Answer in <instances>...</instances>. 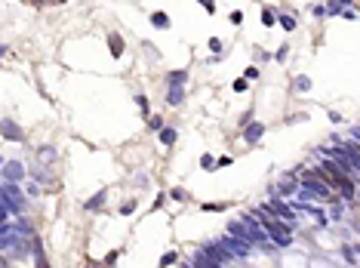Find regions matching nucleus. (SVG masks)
I'll list each match as a JSON object with an SVG mask.
<instances>
[{
    "label": "nucleus",
    "instance_id": "9",
    "mask_svg": "<svg viewBox=\"0 0 360 268\" xmlns=\"http://www.w3.org/2000/svg\"><path fill=\"white\" fill-rule=\"evenodd\" d=\"M108 50H111V56H114V59H120V56H123L126 43H123V37H120V34H108Z\"/></svg>",
    "mask_w": 360,
    "mask_h": 268
},
{
    "label": "nucleus",
    "instance_id": "26",
    "mask_svg": "<svg viewBox=\"0 0 360 268\" xmlns=\"http://www.w3.org/2000/svg\"><path fill=\"white\" fill-rule=\"evenodd\" d=\"M228 209V204H203V213H222Z\"/></svg>",
    "mask_w": 360,
    "mask_h": 268
},
{
    "label": "nucleus",
    "instance_id": "30",
    "mask_svg": "<svg viewBox=\"0 0 360 268\" xmlns=\"http://www.w3.org/2000/svg\"><path fill=\"white\" fill-rule=\"evenodd\" d=\"M117 259H120V253H117V250H111V253L105 256V265H117Z\"/></svg>",
    "mask_w": 360,
    "mask_h": 268
},
{
    "label": "nucleus",
    "instance_id": "10",
    "mask_svg": "<svg viewBox=\"0 0 360 268\" xmlns=\"http://www.w3.org/2000/svg\"><path fill=\"white\" fill-rule=\"evenodd\" d=\"M228 235L249 238V231H247V222H243V219H231V222H228Z\"/></svg>",
    "mask_w": 360,
    "mask_h": 268
},
{
    "label": "nucleus",
    "instance_id": "28",
    "mask_svg": "<svg viewBox=\"0 0 360 268\" xmlns=\"http://www.w3.org/2000/svg\"><path fill=\"white\" fill-rule=\"evenodd\" d=\"M133 213H136V201H126L120 207V216H133Z\"/></svg>",
    "mask_w": 360,
    "mask_h": 268
},
{
    "label": "nucleus",
    "instance_id": "35",
    "mask_svg": "<svg viewBox=\"0 0 360 268\" xmlns=\"http://www.w3.org/2000/svg\"><path fill=\"white\" fill-rule=\"evenodd\" d=\"M231 164H234V157H228V154L219 157V167H231Z\"/></svg>",
    "mask_w": 360,
    "mask_h": 268
},
{
    "label": "nucleus",
    "instance_id": "34",
    "mask_svg": "<svg viewBox=\"0 0 360 268\" xmlns=\"http://www.w3.org/2000/svg\"><path fill=\"white\" fill-rule=\"evenodd\" d=\"M286 56H289V50H286V46H280V50H277V53H274V59H277V62H283V59H286Z\"/></svg>",
    "mask_w": 360,
    "mask_h": 268
},
{
    "label": "nucleus",
    "instance_id": "36",
    "mask_svg": "<svg viewBox=\"0 0 360 268\" xmlns=\"http://www.w3.org/2000/svg\"><path fill=\"white\" fill-rule=\"evenodd\" d=\"M243 77H249V80H255V77H259V68H252V65H249V68H247V74H243Z\"/></svg>",
    "mask_w": 360,
    "mask_h": 268
},
{
    "label": "nucleus",
    "instance_id": "37",
    "mask_svg": "<svg viewBox=\"0 0 360 268\" xmlns=\"http://www.w3.org/2000/svg\"><path fill=\"white\" fill-rule=\"evenodd\" d=\"M247 123H252V111H243V118H240V126H247Z\"/></svg>",
    "mask_w": 360,
    "mask_h": 268
},
{
    "label": "nucleus",
    "instance_id": "29",
    "mask_svg": "<svg viewBox=\"0 0 360 268\" xmlns=\"http://www.w3.org/2000/svg\"><path fill=\"white\" fill-rule=\"evenodd\" d=\"M210 50H213V56H222V40H219V37H210Z\"/></svg>",
    "mask_w": 360,
    "mask_h": 268
},
{
    "label": "nucleus",
    "instance_id": "15",
    "mask_svg": "<svg viewBox=\"0 0 360 268\" xmlns=\"http://www.w3.org/2000/svg\"><path fill=\"white\" fill-rule=\"evenodd\" d=\"M277 16H280V13H277V9H271V6H265V9H262V25H265V28H271V25H277Z\"/></svg>",
    "mask_w": 360,
    "mask_h": 268
},
{
    "label": "nucleus",
    "instance_id": "8",
    "mask_svg": "<svg viewBox=\"0 0 360 268\" xmlns=\"http://www.w3.org/2000/svg\"><path fill=\"white\" fill-rule=\"evenodd\" d=\"M105 197H108V191H105V188H99V194H92L89 201H86V207H83V209H86V213H99V209L105 207Z\"/></svg>",
    "mask_w": 360,
    "mask_h": 268
},
{
    "label": "nucleus",
    "instance_id": "16",
    "mask_svg": "<svg viewBox=\"0 0 360 268\" xmlns=\"http://www.w3.org/2000/svg\"><path fill=\"white\" fill-rule=\"evenodd\" d=\"M342 259L348 265H357V247H351V243H342Z\"/></svg>",
    "mask_w": 360,
    "mask_h": 268
},
{
    "label": "nucleus",
    "instance_id": "19",
    "mask_svg": "<svg viewBox=\"0 0 360 268\" xmlns=\"http://www.w3.org/2000/svg\"><path fill=\"white\" fill-rule=\"evenodd\" d=\"M219 167V157H213V154H203L200 157V170H206V173H213Z\"/></svg>",
    "mask_w": 360,
    "mask_h": 268
},
{
    "label": "nucleus",
    "instance_id": "12",
    "mask_svg": "<svg viewBox=\"0 0 360 268\" xmlns=\"http://www.w3.org/2000/svg\"><path fill=\"white\" fill-rule=\"evenodd\" d=\"M289 87H293V92H308V89H311V77H308V74H296Z\"/></svg>",
    "mask_w": 360,
    "mask_h": 268
},
{
    "label": "nucleus",
    "instance_id": "22",
    "mask_svg": "<svg viewBox=\"0 0 360 268\" xmlns=\"http://www.w3.org/2000/svg\"><path fill=\"white\" fill-rule=\"evenodd\" d=\"M231 89H234V92H247L249 89V77H237L234 84H231Z\"/></svg>",
    "mask_w": 360,
    "mask_h": 268
},
{
    "label": "nucleus",
    "instance_id": "5",
    "mask_svg": "<svg viewBox=\"0 0 360 268\" xmlns=\"http://www.w3.org/2000/svg\"><path fill=\"white\" fill-rule=\"evenodd\" d=\"M262 136H265V123H247V126H243V142H247V145H259L262 142Z\"/></svg>",
    "mask_w": 360,
    "mask_h": 268
},
{
    "label": "nucleus",
    "instance_id": "33",
    "mask_svg": "<svg viewBox=\"0 0 360 268\" xmlns=\"http://www.w3.org/2000/svg\"><path fill=\"white\" fill-rule=\"evenodd\" d=\"M200 3H203V9H206V13H210V16L216 13V0H200Z\"/></svg>",
    "mask_w": 360,
    "mask_h": 268
},
{
    "label": "nucleus",
    "instance_id": "2",
    "mask_svg": "<svg viewBox=\"0 0 360 268\" xmlns=\"http://www.w3.org/2000/svg\"><path fill=\"white\" fill-rule=\"evenodd\" d=\"M332 197V185L317 179L314 173H305V176L299 179V194L296 201H330Z\"/></svg>",
    "mask_w": 360,
    "mask_h": 268
},
{
    "label": "nucleus",
    "instance_id": "32",
    "mask_svg": "<svg viewBox=\"0 0 360 268\" xmlns=\"http://www.w3.org/2000/svg\"><path fill=\"white\" fill-rule=\"evenodd\" d=\"M169 197H172V201H185V197H188V194H185L182 188H172V191H169Z\"/></svg>",
    "mask_w": 360,
    "mask_h": 268
},
{
    "label": "nucleus",
    "instance_id": "4",
    "mask_svg": "<svg viewBox=\"0 0 360 268\" xmlns=\"http://www.w3.org/2000/svg\"><path fill=\"white\" fill-rule=\"evenodd\" d=\"M0 176L3 179H13V182H22L28 176V170H25V164H22V160H3V167H0Z\"/></svg>",
    "mask_w": 360,
    "mask_h": 268
},
{
    "label": "nucleus",
    "instance_id": "21",
    "mask_svg": "<svg viewBox=\"0 0 360 268\" xmlns=\"http://www.w3.org/2000/svg\"><path fill=\"white\" fill-rule=\"evenodd\" d=\"M342 216H345V204H332L330 207V219L332 222H342Z\"/></svg>",
    "mask_w": 360,
    "mask_h": 268
},
{
    "label": "nucleus",
    "instance_id": "18",
    "mask_svg": "<svg viewBox=\"0 0 360 268\" xmlns=\"http://www.w3.org/2000/svg\"><path fill=\"white\" fill-rule=\"evenodd\" d=\"M277 22H280V28H283V31H296V25H299L296 16H289V13H280V16H277Z\"/></svg>",
    "mask_w": 360,
    "mask_h": 268
},
{
    "label": "nucleus",
    "instance_id": "1",
    "mask_svg": "<svg viewBox=\"0 0 360 268\" xmlns=\"http://www.w3.org/2000/svg\"><path fill=\"white\" fill-rule=\"evenodd\" d=\"M234 262V253H231L222 240H210V243H200V250L191 253V259L185 265L191 268H222Z\"/></svg>",
    "mask_w": 360,
    "mask_h": 268
},
{
    "label": "nucleus",
    "instance_id": "24",
    "mask_svg": "<svg viewBox=\"0 0 360 268\" xmlns=\"http://www.w3.org/2000/svg\"><path fill=\"white\" fill-rule=\"evenodd\" d=\"M136 105L142 108V114H148V111H151V102H148V96H142V92H136Z\"/></svg>",
    "mask_w": 360,
    "mask_h": 268
},
{
    "label": "nucleus",
    "instance_id": "13",
    "mask_svg": "<svg viewBox=\"0 0 360 268\" xmlns=\"http://www.w3.org/2000/svg\"><path fill=\"white\" fill-rule=\"evenodd\" d=\"M166 84L185 87V84H188V71H185V68H179V71H169V74H166Z\"/></svg>",
    "mask_w": 360,
    "mask_h": 268
},
{
    "label": "nucleus",
    "instance_id": "3",
    "mask_svg": "<svg viewBox=\"0 0 360 268\" xmlns=\"http://www.w3.org/2000/svg\"><path fill=\"white\" fill-rule=\"evenodd\" d=\"M222 243H225L231 253H234V259H237V262L249 259L252 250H255V243H252L249 238H237V235H225V238H222Z\"/></svg>",
    "mask_w": 360,
    "mask_h": 268
},
{
    "label": "nucleus",
    "instance_id": "14",
    "mask_svg": "<svg viewBox=\"0 0 360 268\" xmlns=\"http://www.w3.org/2000/svg\"><path fill=\"white\" fill-rule=\"evenodd\" d=\"M157 136H160V142H164V145H176V139H179V133L172 130V126H164V130H157Z\"/></svg>",
    "mask_w": 360,
    "mask_h": 268
},
{
    "label": "nucleus",
    "instance_id": "17",
    "mask_svg": "<svg viewBox=\"0 0 360 268\" xmlns=\"http://www.w3.org/2000/svg\"><path fill=\"white\" fill-rule=\"evenodd\" d=\"M176 262H179V253H176V250H166V253L157 259V265H160V268H169V265H176Z\"/></svg>",
    "mask_w": 360,
    "mask_h": 268
},
{
    "label": "nucleus",
    "instance_id": "25",
    "mask_svg": "<svg viewBox=\"0 0 360 268\" xmlns=\"http://www.w3.org/2000/svg\"><path fill=\"white\" fill-rule=\"evenodd\" d=\"M148 126H151V130H164V118H160V114H151V118H148Z\"/></svg>",
    "mask_w": 360,
    "mask_h": 268
},
{
    "label": "nucleus",
    "instance_id": "27",
    "mask_svg": "<svg viewBox=\"0 0 360 268\" xmlns=\"http://www.w3.org/2000/svg\"><path fill=\"white\" fill-rule=\"evenodd\" d=\"M342 19H348V22H354V19H360V13L354 6H348V9H342Z\"/></svg>",
    "mask_w": 360,
    "mask_h": 268
},
{
    "label": "nucleus",
    "instance_id": "31",
    "mask_svg": "<svg viewBox=\"0 0 360 268\" xmlns=\"http://www.w3.org/2000/svg\"><path fill=\"white\" fill-rule=\"evenodd\" d=\"M228 19H231V25H240V22H243V13H240V9H234Z\"/></svg>",
    "mask_w": 360,
    "mask_h": 268
},
{
    "label": "nucleus",
    "instance_id": "23",
    "mask_svg": "<svg viewBox=\"0 0 360 268\" xmlns=\"http://www.w3.org/2000/svg\"><path fill=\"white\" fill-rule=\"evenodd\" d=\"M311 16H314V19H327V3H311Z\"/></svg>",
    "mask_w": 360,
    "mask_h": 268
},
{
    "label": "nucleus",
    "instance_id": "38",
    "mask_svg": "<svg viewBox=\"0 0 360 268\" xmlns=\"http://www.w3.org/2000/svg\"><path fill=\"white\" fill-rule=\"evenodd\" d=\"M351 139H357V142H360V123H357V126H351Z\"/></svg>",
    "mask_w": 360,
    "mask_h": 268
},
{
    "label": "nucleus",
    "instance_id": "7",
    "mask_svg": "<svg viewBox=\"0 0 360 268\" xmlns=\"http://www.w3.org/2000/svg\"><path fill=\"white\" fill-rule=\"evenodd\" d=\"M182 102H185V87H176V84H169V89H166V105H172V108H179Z\"/></svg>",
    "mask_w": 360,
    "mask_h": 268
},
{
    "label": "nucleus",
    "instance_id": "11",
    "mask_svg": "<svg viewBox=\"0 0 360 268\" xmlns=\"http://www.w3.org/2000/svg\"><path fill=\"white\" fill-rule=\"evenodd\" d=\"M151 25H154L157 31H166L169 28V16L164 13V9H157V13H151Z\"/></svg>",
    "mask_w": 360,
    "mask_h": 268
},
{
    "label": "nucleus",
    "instance_id": "6",
    "mask_svg": "<svg viewBox=\"0 0 360 268\" xmlns=\"http://www.w3.org/2000/svg\"><path fill=\"white\" fill-rule=\"evenodd\" d=\"M3 139L6 142H25V133L13 118H3Z\"/></svg>",
    "mask_w": 360,
    "mask_h": 268
},
{
    "label": "nucleus",
    "instance_id": "20",
    "mask_svg": "<svg viewBox=\"0 0 360 268\" xmlns=\"http://www.w3.org/2000/svg\"><path fill=\"white\" fill-rule=\"evenodd\" d=\"M37 157H40V164H53V160H55V148H46V145H43V148L37 151Z\"/></svg>",
    "mask_w": 360,
    "mask_h": 268
}]
</instances>
